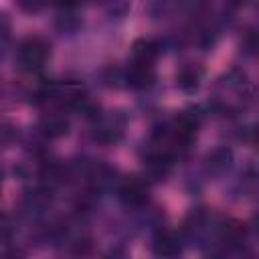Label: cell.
I'll use <instances>...</instances> for the list:
<instances>
[{
	"mask_svg": "<svg viewBox=\"0 0 259 259\" xmlns=\"http://www.w3.org/2000/svg\"><path fill=\"white\" fill-rule=\"evenodd\" d=\"M51 55V45L40 36H28L18 47V63L26 71L40 69Z\"/></svg>",
	"mask_w": 259,
	"mask_h": 259,
	"instance_id": "cell-1",
	"label": "cell"
},
{
	"mask_svg": "<svg viewBox=\"0 0 259 259\" xmlns=\"http://www.w3.org/2000/svg\"><path fill=\"white\" fill-rule=\"evenodd\" d=\"M123 81L127 83V87L132 89H148L154 81H156V71L154 65L150 63H136L132 61V65L125 71Z\"/></svg>",
	"mask_w": 259,
	"mask_h": 259,
	"instance_id": "cell-2",
	"label": "cell"
},
{
	"mask_svg": "<svg viewBox=\"0 0 259 259\" xmlns=\"http://www.w3.org/2000/svg\"><path fill=\"white\" fill-rule=\"evenodd\" d=\"M117 192L127 206H144L148 202V186L140 178H125L119 184Z\"/></svg>",
	"mask_w": 259,
	"mask_h": 259,
	"instance_id": "cell-3",
	"label": "cell"
},
{
	"mask_svg": "<svg viewBox=\"0 0 259 259\" xmlns=\"http://www.w3.org/2000/svg\"><path fill=\"white\" fill-rule=\"evenodd\" d=\"M152 247L158 257H176L182 251V239L172 231H160L154 237Z\"/></svg>",
	"mask_w": 259,
	"mask_h": 259,
	"instance_id": "cell-4",
	"label": "cell"
},
{
	"mask_svg": "<svg viewBox=\"0 0 259 259\" xmlns=\"http://www.w3.org/2000/svg\"><path fill=\"white\" fill-rule=\"evenodd\" d=\"M158 55H160V42H156L152 38H138L132 45V61H136V63L154 65Z\"/></svg>",
	"mask_w": 259,
	"mask_h": 259,
	"instance_id": "cell-5",
	"label": "cell"
},
{
	"mask_svg": "<svg viewBox=\"0 0 259 259\" xmlns=\"http://www.w3.org/2000/svg\"><path fill=\"white\" fill-rule=\"evenodd\" d=\"M200 81H202V71L198 67H182L176 75V85L184 93H194L200 87Z\"/></svg>",
	"mask_w": 259,
	"mask_h": 259,
	"instance_id": "cell-6",
	"label": "cell"
},
{
	"mask_svg": "<svg viewBox=\"0 0 259 259\" xmlns=\"http://www.w3.org/2000/svg\"><path fill=\"white\" fill-rule=\"evenodd\" d=\"M40 132L55 140V138H61L69 132V121L63 117V115H57V113H51V115H45L40 119Z\"/></svg>",
	"mask_w": 259,
	"mask_h": 259,
	"instance_id": "cell-7",
	"label": "cell"
},
{
	"mask_svg": "<svg viewBox=\"0 0 259 259\" xmlns=\"http://www.w3.org/2000/svg\"><path fill=\"white\" fill-rule=\"evenodd\" d=\"M231 162H233V152L229 148H217L206 158V170L210 174H223L225 170H229Z\"/></svg>",
	"mask_w": 259,
	"mask_h": 259,
	"instance_id": "cell-8",
	"label": "cell"
},
{
	"mask_svg": "<svg viewBox=\"0 0 259 259\" xmlns=\"http://www.w3.org/2000/svg\"><path fill=\"white\" fill-rule=\"evenodd\" d=\"M121 127H123V125L117 123L113 117H109V119H101V121L95 125L93 136H95V140H99V142L111 144V142H117V140H119V136H121V132H123Z\"/></svg>",
	"mask_w": 259,
	"mask_h": 259,
	"instance_id": "cell-9",
	"label": "cell"
},
{
	"mask_svg": "<svg viewBox=\"0 0 259 259\" xmlns=\"http://www.w3.org/2000/svg\"><path fill=\"white\" fill-rule=\"evenodd\" d=\"M10 32H12V22L6 12H0V49L10 40Z\"/></svg>",
	"mask_w": 259,
	"mask_h": 259,
	"instance_id": "cell-10",
	"label": "cell"
},
{
	"mask_svg": "<svg viewBox=\"0 0 259 259\" xmlns=\"http://www.w3.org/2000/svg\"><path fill=\"white\" fill-rule=\"evenodd\" d=\"M16 4L24 12H38L40 8H45L49 4V0H16Z\"/></svg>",
	"mask_w": 259,
	"mask_h": 259,
	"instance_id": "cell-11",
	"label": "cell"
},
{
	"mask_svg": "<svg viewBox=\"0 0 259 259\" xmlns=\"http://www.w3.org/2000/svg\"><path fill=\"white\" fill-rule=\"evenodd\" d=\"M57 2V6L63 10V12H71V10H75L79 4H81V0H55Z\"/></svg>",
	"mask_w": 259,
	"mask_h": 259,
	"instance_id": "cell-12",
	"label": "cell"
},
{
	"mask_svg": "<svg viewBox=\"0 0 259 259\" xmlns=\"http://www.w3.org/2000/svg\"><path fill=\"white\" fill-rule=\"evenodd\" d=\"M231 2H233V4H249L251 0H231Z\"/></svg>",
	"mask_w": 259,
	"mask_h": 259,
	"instance_id": "cell-13",
	"label": "cell"
}]
</instances>
